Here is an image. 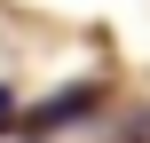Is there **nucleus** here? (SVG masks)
<instances>
[{"instance_id": "nucleus-1", "label": "nucleus", "mask_w": 150, "mask_h": 143, "mask_svg": "<svg viewBox=\"0 0 150 143\" xmlns=\"http://www.w3.org/2000/svg\"><path fill=\"white\" fill-rule=\"evenodd\" d=\"M87 111H95V88L79 80V88H55V103H40L32 127H63V119H87Z\"/></svg>"}, {"instance_id": "nucleus-2", "label": "nucleus", "mask_w": 150, "mask_h": 143, "mask_svg": "<svg viewBox=\"0 0 150 143\" xmlns=\"http://www.w3.org/2000/svg\"><path fill=\"white\" fill-rule=\"evenodd\" d=\"M8 119H16V88L0 80V127H8Z\"/></svg>"}]
</instances>
